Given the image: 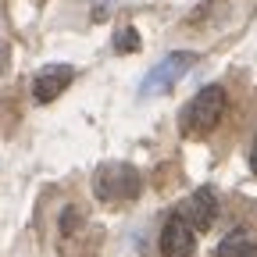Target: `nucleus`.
<instances>
[{
  "mask_svg": "<svg viewBox=\"0 0 257 257\" xmlns=\"http://www.w3.org/2000/svg\"><path fill=\"white\" fill-rule=\"evenodd\" d=\"M214 257H257V239L250 232L236 229V232H229V236L218 243V253Z\"/></svg>",
  "mask_w": 257,
  "mask_h": 257,
  "instance_id": "obj_7",
  "label": "nucleus"
},
{
  "mask_svg": "<svg viewBox=\"0 0 257 257\" xmlns=\"http://www.w3.org/2000/svg\"><path fill=\"white\" fill-rule=\"evenodd\" d=\"M75 218H79V211L68 207V211H64V225H61V229H64V232H72V229H75Z\"/></svg>",
  "mask_w": 257,
  "mask_h": 257,
  "instance_id": "obj_9",
  "label": "nucleus"
},
{
  "mask_svg": "<svg viewBox=\"0 0 257 257\" xmlns=\"http://www.w3.org/2000/svg\"><path fill=\"white\" fill-rule=\"evenodd\" d=\"M179 218L189 225L193 232H207L211 225H214V218H218V197H214L211 189H197L179 207Z\"/></svg>",
  "mask_w": 257,
  "mask_h": 257,
  "instance_id": "obj_4",
  "label": "nucleus"
},
{
  "mask_svg": "<svg viewBox=\"0 0 257 257\" xmlns=\"http://www.w3.org/2000/svg\"><path fill=\"white\" fill-rule=\"evenodd\" d=\"M193 250H197V232L179 214L168 218L165 229H161V253L165 257H193Z\"/></svg>",
  "mask_w": 257,
  "mask_h": 257,
  "instance_id": "obj_5",
  "label": "nucleus"
},
{
  "mask_svg": "<svg viewBox=\"0 0 257 257\" xmlns=\"http://www.w3.org/2000/svg\"><path fill=\"white\" fill-rule=\"evenodd\" d=\"M250 168H253V175H257V140H253V147H250Z\"/></svg>",
  "mask_w": 257,
  "mask_h": 257,
  "instance_id": "obj_10",
  "label": "nucleus"
},
{
  "mask_svg": "<svg viewBox=\"0 0 257 257\" xmlns=\"http://www.w3.org/2000/svg\"><path fill=\"white\" fill-rule=\"evenodd\" d=\"M93 193L107 204H118V200H133L140 197V172L125 161H111V165H100L93 175Z\"/></svg>",
  "mask_w": 257,
  "mask_h": 257,
  "instance_id": "obj_2",
  "label": "nucleus"
},
{
  "mask_svg": "<svg viewBox=\"0 0 257 257\" xmlns=\"http://www.w3.org/2000/svg\"><path fill=\"white\" fill-rule=\"evenodd\" d=\"M225 104H229V96H225L221 86H204V89L186 104V111H182V118H179L182 133H186V136H207L211 128L221 121Z\"/></svg>",
  "mask_w": 257,
  "mask_h": 257,
  "instance_id": "obj_1",
  "label": "nucleus"
},
{
  "mask_svg": "<svg viewBox=\"0 0 257 257\" xmlns=\"http://www.w3.org/2000/svg\"><path fill=\"white\" fill-rule=\"evenodd\" d=\"M140 47V36H136V29H121L118 36H114V50L118 54H133Z\"/></svg>",
  "mask_w": 257,
  "mask_h": 257,
  "instance_id": "obj_8",
  "label": "nucleus"
},
{
  "mask_svg": "<svg viewBox=\"0 0 257 257\" xmlns=\"http://www.w3.org/2000/svg\"><path fill=\"white\" fill-rule=\"evenodd\" d=\"M72 79H75L72 64H50V68H43L36 75V82H32V96H36L40 104H50V100H57V96L72 86Z\"/></svg>",
  "mask_w": 257,
  "mask_h": 257,
  "instance_id": "obj_6",
  "label": "nucleus"
},
{
  "mask_svg": "<svg viewBox=\"0 0 257 257\" xmlns=\"http://www.w3.org/2000/svg\"><path fill=\"white\" fill-rule=\"evenodd\" d=\"M193 57L189 50H175V54H168L165 61H157L154 68L147 72V79L140 82V96H161V93H168L189 68H193Z\"/></svg>",
  "mask_w": 257,
  "mask_h": 257,
  "instance_id": "obj_3",
  "label": "nucleus"
}]
</instances>
